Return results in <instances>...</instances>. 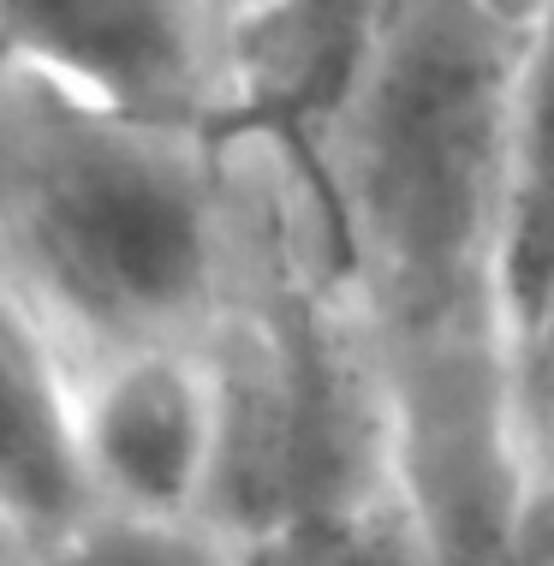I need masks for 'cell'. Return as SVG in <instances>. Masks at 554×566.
<instances>
[{"label": "cell", "instance_id": "5", "mask_svg": "<svg viewBox=\"0 0 554 566\" xmlns=\"http://www.w3.org/2000/svg\"><path fill=\"white\" fill-rule=\"evenodd\" d=\"M72 436L90 501L197 513L209 465V388L191 346H144L72 376Z\"/></svg>", "mask_w": 554, "mask_h": 566}, {"label": "cell", "instance_id": "11", "mask_svg": "<svg viewBox=\"0 0 554 566\" xmlns=\"http://www.w3.org/2000/svg\"><path fill=\"white\" fill-rule=\"evenodd\" d=\"M24 555H30V543L7 525V518H0V566H24Z\"/></svg>", "mask_w": 554, "mask_h": 566}, {"label": "cell", "instance_id": "4", "mask_svg": "<svg viewBox=\"0 0 554 566\" xmlns=\"http://www.w3.org/2000/svg\"><path fill=\"white\" fill-rule=\"evenodd\" d=\"M221 0H0V54L126 114L215 132Z\"/></svg>", "mask_w": 554, "mask_h": 566}, {"label": "cell", "instance_id": "6", "mask_svg": "<svg viewBox=\"0 0 554 566\" xmlns=\"http://www.w3.org/2000/svg\"><path fill=\"white\" fill-rule=\"evenodd\" d=\"M369 0H227L215 137L311 149L364 54Z\"/></svg>", "mask_w": 554, "mask_h": 566}, {"label": "cell", "instance_id": "2", "mask_svg": "<svg viewBox=\"0 0 554 566\" xmlns=\"http://www.w3.org/2000/svg\"><path fill=\"white\" fill-rule=\"evenodd\" d=\"M221 144L233 251L191 346L209 388L197 518L239 566H328L341 531L394 489L388 406L304 156L274 137Z\"/></svg>", "mask_w": 554, "mask_h": 566}, {"label": "cell", "instance_id": "10", "mask_svg": "<svg viewBox=\"0 0 554 566\" xmlns=\"http://www.w3.org/2000/svg\"><path fill=\"white\" fill-rule=\"evenodd\" d=\"M471 7H483L489 19H501V24H513V30L554 24V0H471Z\"/></svg>", "mask_w": 554, "mask_h": 566}, {"label": "cell", "instance_id": "1", "mask_svg": "<svg viewBox=\"0 0 554 566\" xmlns=\"http://www.w3.org/2000/svg\"><path fill=\"white\" fill-rule=\"evenodd\" d=\"M548 60L554 24L369 0L352 84L304 149L429 566H554V453L519 430L489 286L506 144Z\"/></svg>", "mask_w": 554, "mask_h": 566}, {"label": "cell", "instance_id": "9", "mask_svg": "<svg viewBox=\"0 0 554 566\" xmlns=\"http://www.w3.org/2000/svg\"><path fill=\"white\" fill-rule=\"evenodd\" d=\"M328 566H429L399 489H388L381 501H369V507L352 518V525L341 531V543H334Z\"/></svg>", "mask_w": 554, "mask_h": 566}, {"label": "cell", "instance_id": "3", "mask_svg": "<svg viewBox=\"0 0 554 566\" xmlns=\"http://www.w3.org/2000/svg\"><path fill=\"white\" fill-rule=\"evenodd\" d=\"M233 251L227 144L0 54V281L66 370L197 346Z\"/></svg>", "mask_w": 554, "mask_h": 566}, {"label": "cell", "instance_id": "7", "mask_svg": "<svg viewBox=\"0 0 554 566\" xmlns=\"http://www.w3.org/2000/svg\"><path fill=\"white\" fill-rule=\"evenodd\" d=\"M84 507L72 370L30 304L0 281V518L24 543H42Z\"/></svg>", "mask_w": 554, "mask_h": 566}, {"label": "cell", "instance_id": "8", "mask_svg": "<svg viewBox=\"0 0 554 566\" xmlns=\"http://www.w3.org/2000/svg\"><path fill=\"white\" fill-rule=\"evenodd\" d=\"M24 566H239V555L197 513H132L90 501L54 537L30 543Z\"/></svg>", "mask_w": 554, "mask_h": 566}, {"label": "cell", "instance_id": "12", "mask_svg": "<svg viewBox=\"0 0 554 566\" xmlns=\"http://www.w3.org/2000/svg\"><path fill=\"white\" fill-rule=\"evenodd\" d=\"M221 7H227V0H221Z\"/></svg>", "mask_w": 554, "mask_h": 566}]
</instances>
